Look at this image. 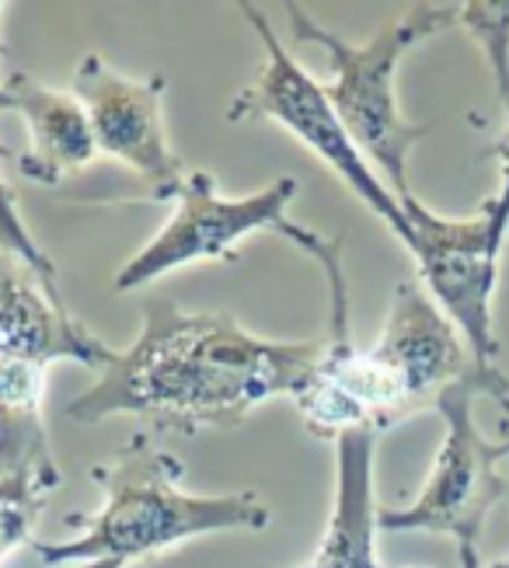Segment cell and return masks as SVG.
I'll list each match as a JSON object with an SVG mask.
<instances>
[{
  "instance_id": "10",
  "label": "cell",
  "mask_w": 509,
  "mask_h": 568,
  "mask_svg": "<svg viewBox=\"0 0 509 568\" xmlns=\"http://www.w3.org/2000/svg\"><path fill=\"white\" fill-rule=\"evenodd\" d=\"M0 353L35 366L70 359L94 374L115 356V349L63 307L60 296L42 286L26 262L4 248H0Z\"/></svg>"
},
{
  "instance_id": "21",
  "label": "cell",
  "mask_w": 509,
  "mask_h": 568,
  "mask_svg": "<svg viewBox=\"0 0 509 568\" xmlns=\"http://www.w3.org/2000/svg\"><path fill=\"white\" fill-rule=\"evenodd\" d=\"M499 450H502V457L509 460V433H506V436L499 439Z\"/></svg>"
},
{
  "instance_id": "2",
  "label": "cell",
  "mask_w": 509,
  "mask_h": 568,
  "mask_svg": "<svg viewBox=\"0 0 509 568\" xmlns=\"http://www.w3.org/2000/svg\"><path fill=\"white\" fill-rule=\"evenodd\" d=\"M185 464L157 447L151 436H133L109 460L91 467L94 485L102 488V509L91 516H67V524L81 527L78 537L32 540V551L42 565L67 561H140L154 558L192 537L221 530H265L273 520L255 491L231 496H192L182 491Z\"/></svg>"
},
{
  "instance_id": "16",
  "label": "cell",
  "mask_w": 509,
  "mask_h": 568,
  "mask_svg": "<svg viewBox=\"0 0 509 568\" xmlns=\"http://www.w3.org/2000/svg\"><path fill=\"white\" fill-rule=\"evenodd\" d=\"M0 158H11L8 146H0ZM0 248L11 252L14 258L26 262L32 273L42 280V286L53 296H60V276H57V262L42 252V244L32 237V231L26 227V220L18 213V200L8 189V182L0 179Z\"/></svg>"
},
{
  "instance_id": "11",
  "label": "cell",
  "mask_w": 509,
  "mask_h": 568,
  "mask_svg": "<svg viewBox=\"0 0 509 568\" xmlns=\"http://www.w3.org/2000/svg\"><path fill=\"white\" fill-rule=\"evenodd\" d=\"M11 94V112L29 126V151L18 158L21 179L57 189L67 175L88 168L99 154L84 105L74 94L39 84L29 73H11L4 81Z\"/></svg>"
},
{
  "instance_id": "7",
  "label": "cell",
  "mask_w": 509,
  "mask_h": 568,
  "mask_svg": "<svg viewBox=\"0 0 509 568\" xmlns=\"http://www.w3.org/2000/svg\"><path fill=\"white\" fill-rule=\"evenodd\" d=\"M297 195V179H276L255 195L245 200H227L216 189L213 175L206 171H189L185 182L175 192L172 220L143 244V248L115 273V290L133 293L182 265L203 258H237V241H245L258 231H276L289 224L286 206Z\"/></svg>"
},
{
  "instance_id": "5",
  "label": "cell",
  "mask_w": 509,
  "mask_h": 568,
  "mask_svg": "<svg viewBox=\"0 0 509 568\" xmlns=\"http://www.w3.org/2000/svg\"><path fill=\"white\" fill-rule=\"evenodd\" d=\"M408 216V255L416 258L423 290L465 338L478 374L496 387V402L509 412V377L499 369L496 338V283L506 234H499L489 206L471 216H440L416 195L401 200Z\"/></svg>"
},
{
  "instance_id": "22",
  "label": "cell",
  "mask_w": 509,
  "mask_h": 568,
  "mask_svg": "<svg viewBox=\"0 0 509 568\" xmlns=\"http://www.w3.org/2000/svg\"><path fill=\"white\" fill-rule=\"evenodd\" d=\"M405 568H423V565H405Z\"/></svg>"
},
{
  "instance_id": "6",
  "label": "cell",
  "mask_w": 509,
  "mask_h": 568,
  "mask_svg": "<svg viewBox=\"0 0 509 568\" xmlns=\"http://www.w3.org/2000/svg\"><path fill=\"white\" fill-rule=\"evenodd\" d=\"M496 398V387L485 381L478 369L465 381L450 384L436 412L444 418V443L432 460V471L423 491L408 506H384L377 509V530L387 534H444L460 545H478L485 520L492 506L509 491V464L499 450V443L485 439L475 423V402Z\"/></svg>"
},
{
  "instance_id": "19",
  "label": "cell",
  "mask_w": 509,
  "mask_h": 568,
  "mask_svg": "<svg viewBox=\"0 0 509 568\" xmlns=\"http://www.w3.org/2000/svg\"><path fill=\"white\" fill-rule=\"evenodd\" d=\"M0 14H4V4H0ZM0 112H11V94L4 84H0Z\"/></svg>"
},
{
  "instance_id": "13",
  "label": "cell",
  "mask_w": 509,
  "mask_h": 568,
  "mask_svg": "<svg viewBox=\"0 0 509 568\" xmlns=\"http://www.w3.org/2000/svg\"><path fill=\"white\" fill-rule=\"evenodd\" d=\"M45 366L0 353V475L57 464L42 418Z\"/></svg>"
},
{
  "instance_id": "17",
  "label": "cell",
  "mask_w": 509,
  "mask_h": 568,
  "mask_svg": "<svg viewBox=\"0 0 509 568\" xmlns=\"http://www.w3.org/2000/svg\"><path fill=\"white\" fill-rule=\"evenodd\" d=\"M492 158L499 161V192L492 200H485V206H489L499 234L509 237V109H506V126H502L499 140L492 143Z\"/></svg>"
},
{
  "instance_id": "12",
  "label": "cell",
  "mask_w": 509,
  "mask_h": 568,
  "mask_svg": "<svg viewBox=\"0 0 509 568\" xmlns=\"http://www.w3.org/2000/svg\"><path fill=\"white\" fill-rule=\"evenodd\" d=\"M374 433L335 439V506L311 561L297 568H384L377 561V503H374Z\"/></svg>"
},
{
  "instance_id": "9",
  "label": "cell",
  "mask_w": 509,
  "mask_h": 568,
  "mask_svg": "<svg viewBox=\"0 0 509 568\" xmlns=\"http://www.w3.org/2000/svg\"><path fill=\"white\" fill-rule=\"evenodd\" d=\"M363 353L391 429L408 415L436 408V398L475 369L465 338L419 283H398L380 338Z\"/></svg>"
},
{
  "instance_id": "18",
  "label": "cell",
  "mask_w": 509,
  "mask_h": 568,
  "mask_svg": "<svg viewBox=\"0 0 509 568\" xmlns=\"http://www.w3.org/2000/svg\"><path fill=\"white\" fill-rule=\"evenodd\" d=\"M457 555H460V568H481L478 545H460V548H457Z\"/></svg>"
},
{
  "instance_id": "14",
  "label": "cell",
  "mask_w": 509,
  "mask_h": 568,
  "mask_svg": "<svg viewBox=\"0 0 509 568\" xmlns=\"http://www.w3.org/2000/svg\"><path fill=\"white\" fill-rule=\"evenodd\" d=\"M63 481L57 464L14 467L0 475V561L21 545H32V530L45 509L50 491Z\"/></svg>"
},
{
  "instance_id": "3",
  "label": "cell",
  "mask_w": 509,
  "mask_h": 568,
  "mask_svg": "<svg viewBox=\"0 0 509 568\" xmlns=\"http://www.w3.org/2000/svg\"><path fill=\"white\" fill-rule=\"evenodd\" d=\"M286 24L297 42L325 49L332 63V81L325 84L328 102L346 126L353 143L370 164H377L384 185L398 200L411 195L408 185V158L416 143L429 136V126L408 122L398 105V67L419 42L457 29L460 4L440 0H419L408 4L395 21H387L367 42H346L311 18L301 4H283Z\"/></svg>"
},
{
  "instance_id": "15",
  "label": "cell",
  "mask_w": 509,
  "mask_h": 568,
  "mask_svg": "<svg viewBox=\"0 0 509 568\" xmlns=\"http://www.w3.org/2000/svg\"><path fill=\"white\" fill-rule=\"evenodd\" d=\"M457 29H465L496 73L502 109H509V0H475L460 4Z\"/></svg>"
},
{
  "instance_id": "8",
  "label": "cell",
  "mask_w": 509,
  "mask_h": 568,
  "mask_svg": "<svg viewBox=\"0 0 509 568\" xmlns=\"http://www.w3.org/2000/svg\"><path fill=\"white\" fill-rule=\"evenodd\" d=\"M70 94L88 112L99 151L130 168L143 185V200H175L185 182V164L167 143L164 130V94L167 78H126L109 67L99 53H88L70 78Z\"/></svg>"
},
{
  "instance_id": "20",
  "label": "cell",
  "mask_w": 509,
  "mask_h": 568,
  "mask_svg": "<svg viewBox=\"0 0 509 568\" xmlns=\"http://www.w3.org/2000/svg\"><path fill=\"white\" fill-rule=\"evenodd\" d=\"M78 568H126V561H84Z\"/></svg>"
},
{
  "instance_id": "1",
  "label": "cell",
  "mask_w": 509,
  "mask_h": 568,
  "mask_svg": "<svg viewBox=\"0 0 509 568\" xmlns=\"http://www.w3.org/2000/svg\"><path fill=\"white\" fill-rule=\"evenodd\" d=\"M318 353V338H258L224 314H189L167 296H147L136 342L63 415L78 426L136 415L182 436L234 429L265 402L297 398Z\"/></svg>"
},
{
  "instance_id": "4",
  "label": "cell",
  "mask_w": 509,
  "mask_h": 568,
  "mask_svg": "<svg viewBox=\"0 0 509 568\" xmlns=\"http://www.w3.org/2000/svg\"><path fill=\"white\" fill-rule=\"evenodd\" d=\"M237 11L245 14L252 32L258 36L265 49V63L258 70V78L241 94H234V102L227 105V122H276V126L289 130L314 158L325 161L343 179V185L363 206L384 220L387 231L401 244H408V216L401 200L384 185V179L363 158V151L353 143L343 122H338L325 94V84L314 81L289 57V49L276 39L273 21L255 4H237Z\"/></svg>"
}]
</instances>
